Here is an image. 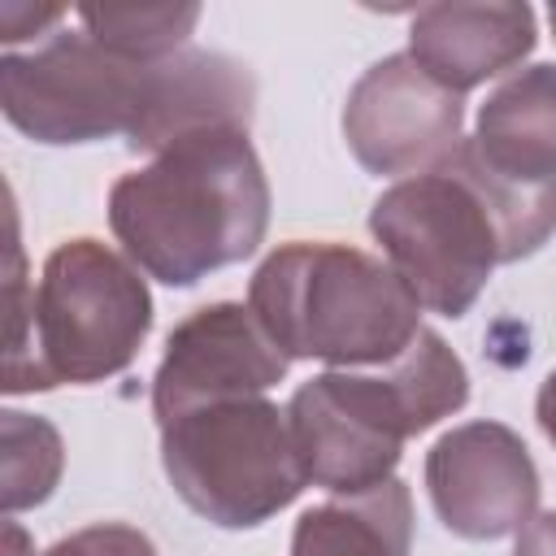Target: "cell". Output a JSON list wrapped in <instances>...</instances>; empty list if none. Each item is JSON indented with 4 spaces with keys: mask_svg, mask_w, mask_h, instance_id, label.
Instances as JSON below:
<instances>
[{
    "mask_svg": "<svg viewBox=\"0 0 556 556\" xmlns=\"http://www.w3.org/2000/svg\"><path fill=\"white\" fill-rule=\"evenodd\" d=\"M556 230V182L521 187L482 165L469 139L434 169L400 178L369 208V235L421 308L465 317L495 265L539 252Z\"/></svg>",
    "mask_w": 556,
    "mask_h": 556,
    "instance_id": "6da1fadb",
    "label": "cell"
},
{
    "mask_svg": "<svg viewBox=\"0 0 556 556\" xmlns=\"http://www.w3.org/2000/svg\"><path fill=\"white\" fill-rule=\"evenodd\" d=\"M0 439H4V513H22L30 504H43L61 478V434L43 421V417H30V413H0Z\"/></svg>",
    "mask_w": 556,
    "mask_h": 556,
    "instance_id": "2e32d148",
    "label": "cell"
},
{
    "mask_svg": "<svg viewBox=\"0 0 556 556\" xmlns=\"http://www.w3.org/2000/svg\"><path fill=\"white\" fill-rule=\"evenodd\" d=\"M534 417H539V426H543V434L552 439V447H556V369L543 378V387H539V400H534Z\"/></svg>",
    "mask_w": 556,
    "mask_h": 556,
    "instance_id": "ffe728a7",
    "label": "cell"
},
{
    "mask_svg": "<svg viewBox=\"0 0 556 556\" xmlns=\"http://www.w3.org/2000/svg\"><path fill=\"white\" fill-rule=\"evenodd\" d=\"M83 30L126 61H165L187 48L200 22V4H87L78 9Z\"/></svg>",
    "mask_w": 556,
    "mask_h": 556,
    "instance_id": "9a60e30c",
    "label": "cell"
},
{
    "mask_svg": "<svg viewBox=\"0 0 556 556\" xmlns=\"http://www.w3.org/2000/svg\"><path fill=\"white\" fill-rule=\"evenodd\" d=\"M4 556H35V547H30V539H26V530L22 526H4Z\"/></svg>",
    "mask_w": 556,
    "mask_h": 556,
    "instance_id": "44dd1931",
    "label": "cell"
},
{
    "mask_svg": "<svg viewBox=\"0 0 556 556\" xmlns=\"http://www.w3.org/2000/svg\"><path fill=\"white\" fill-rule=\"evenodd\" d=\"M469 400V374L439 330L417 339L374 374L330 369L295 387L287 417L313 486L361 495L395 478L404 443L426 434Z\"/></svg>",
    "mask_w": 556,
    "mask_h": 556,
    "instance_id": "3957f363",
    "label": "cell"
},
{
    "mask_svg": "<svg viewBox=\"0 0 556 556\" xmlns=\"http://www.w3.org/2000/svg\"><path fill=\"white\" fill-rule=\"evenodd\" d=\"M152 330V295L135 261L100 239H70L48 252L30 308L9 321L4 391L87 387L122 374Z\"/></svg>",
    "mask_w": 556,
    "mask_h": 556,
    "instance_id": "5b68a950",
    "label": "cell"
},
{
    "mask_svg": "<svg viewBox=\"0 0 556 556\" xmlns=\"http://www.w3.org/2000/svg\"><path fill=\"white\" fill-rule=\"evenodd\" d=\"M291 556H413V495L400 478L334 495L295 521Z\"/></svg>",
    "mask_w": 556,
    "mask_h": 556,
    "instance_id": "5bb4252c",
    "label": "cell"
},
{
    "mask_svg": "<svg viewBox=\"0 0 556 556\" xmlns=\"http://www.w3.org/2000/svg\"><path fill=\"white\" fill-rule=\"evenodd\" d=\"M534 9L517 0H452L426 4L408 30V56L447 91L469 87L521 65L534 52Z\"/></svg>",
    "mask_w": 556,
    "mask_h": 556,
    "instance_id": "8fae6325",
    "label": "cell"
},
{
    "mask_svg": "<svg viewBox=\"0 0 556 556\" xmlns=\"http://www.w3.org/2000/svg\"><path fill=\"white\" fill-rule=\"evenodd\" d=\"M65 17V9H30V4H4L0 9V26H4V43H9V52H13V43H22V39H30V35H43L48 26H56ZM48 39V35H43Z\"/></svg>",
    "mask_w": 556,
    "mask_h": 556,
    "instance_id": "ac0fdd59",
    "label": "cell"
},
{
    "mask_svg": "<svg viewBox=\"0 0 556 556\" xmlns=\"http://www.w3.org/2000/svg\"><path fill=\"white\" fill-rule=\"evenodd\" d=\"M126 256L165 287H195L252 256L269 226V178L248 130H200L109 191Z\"/></svg>",
    "mask_w": 556,
    "mask_h": 556,
    "instance_id": "7a4b0ae2",
    "label": "cell"
},
{
    "mask_svg": "<svg viewBox=\"0 0 556 556\" xmlns=\"http://www.w3.org/2000/svg\"><path fill=\"white\" fill-rule=\"evenodd\" d=\"M469 143L508 182H556V65H530L504 78L478 109Z\"/></svg>",
    "mask_w": 556,
    "mask_h": 556,
    "instance_id": "4fadbf2b",
    "label": "cell"
},
{
    "mask_svg": "<svg viewBox=\"0 0 556 556\" xmlns=\"http://www.w3.org/2000/svg\"><path fill=\"white\" fill-rule=\"evenodd\" d=\"M248 308L291 361L339 369L391 365L421 330V304L378 256L348 243H282L252 282Z\"/></svg>",
    "mask_w": 556,
    "mask_h": 556,
    "instance_id": "277c9868",
    "label": "cell"
},
{
    "mask_svg": "<svg viewBox=\"0 0 556 556\" xmlns=\"http://www.w3.org/2000/svg\"><path fill=\"white\" fill-rule=\"evenodd\" d=\"M156 61H126L87 30H52L30 52H4L0 109L35 143H96L135 135Z\"/></svg>",
    "mask_w": 556,
    "mask_h": 556,
    "instance_id": "52a82bcc",
    "label": "cell"
},
{
    "mask_svg": "<svg viewBox=\"0 0 556 556\" xmlns=\"http://www.w3.org/2000/svg\"><path fill=\"white\" fill-rule=\"evenodd\" d=\"M465 100L408 52L374 61L343 104V139L369 174H421L460 148Z\"/></svg>",
    "mask_w": 556,
    "mask_h": 556,
    "instance_id": "ba28073f",
    "label": "cell"
},
{
    "mask_svg": "<svg viewBox=\"0 0 556 556\" xmlns=\"http://www.w3.org/2000/svg\"><path fill=\"white\" fill-rule=\"evenodd\" d=\"M426 491L456 539L495 543L530 526L543 486L517 430L504 421H465L426 452Z\"/></svg>",
    "mask_w": 556,
    "mask_h": 556,
    "instance_id": "9c48e42d",
    "label": "cell"
},
{
    "mask_svg": "<svg viewBox=\"0 0 556 556\" xmlns=\"http://www.w3.org/2000/svg\"><path fill=\"white\" fill-rule=\"evenodd\" d=\"M43 556H156V547L135 526L100 521V526H87V530H74L65 539H56Z\"/></svg>",
    "mask_w": 556,
    "mask_h": 556,
    "instance_id": "e0dca14e",
    "label": "cell"
},
{
    "mask_svg": "<svg viewBox=\"0 0 556 556\" xmlns=\"http://www.w3.org/2000/svg\"><path fill=\"white\" fill-rule=\"evenodd\" d=\"M287 365L291 356L265 334L248 304H204L165 339V356L152 378V413L156 421H169L200 404L265 395L287 378Z\"/></svg>",
    "mask_w": 556,
    "mask_h": 556,
    "instance_id": "30bf717a",
    "label": "cell"
},
{
    "mask_svg": "<svg viewBox=\"0 0 556 556\" xmlns=\"http://www.w3.org/2000/svg\"><path fill=\"white\" fill-rule=\"evenodd\" d=\"M161 465L178 500L222 530H252L308 486L291 417L265 395L217 400L161 421Z\"/></svg>",
    "mask_w": 556,
    "mask_h": 556,
    "instance_id": "8992f818",
    "label": "cell"
},
{
    "mask_svg": "<svg viewBox=\"0 0 556 556\" xmlns=\"http://www.w3.org/2000/svg\"><path fill=\"white\" fill-rule=\"evenodd\" d=\"M547 22H552V35H556V4L547 9Z\"/></svg>",
    "mask_w": 556,
    "mask_h": 556,
    "instance_id": "7402d4cb",
    "label": "cell"
},
{
    "mask_svg": "<svg viewBox=\"0 0 556 556\" xmlns=\"http://www.w3.org/2000/svg\"><path fill=\"white\" fill-rule=\"evenodd\" d=\"M513 556H556V513L530 517V526L517 534Z\"/></svg>",
    "mask_w": 556,
    "mask_h": 556,
    "instance_id": "d6986e66",
    "label": "cell"
},
{
    "mask_svg": "<svg viewBox=\"0 0 556 556\" xmlns=\"http://www.w3.org/2000/svg\"><path fill=\"white\" fill-rule=\"evenodd\" d=\"M256 109V78L226 52L182 48L152 65V87L135 135V152H165L200 130H248Z\"/></svg>",
    "mask_w": 556,
    "mask_h": 556,
    "instance_id": "7c38bea8",
    "label": "cell"
}]
</instances>
